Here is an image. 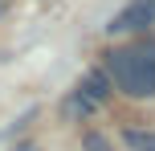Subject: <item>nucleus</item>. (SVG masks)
Returning a JSON list of instances; mask_svg holds the SVG:
<instances>
[{
    "instance_id": "1",
    "label": "nucleus",
    "mask_w": 155,
    "mask_h": 151,
    "mask_svg": "<svg viewBox=\"0 0 155 151\" xmlns=\"http://www.w3.org/2000/svg\"><path fill=\"white\" fill-rule=\"evenodd\" d=\"M106 78L127 98H155V41L123 45L106 53Z\"/></svg>"
},
{
    "instance_id": "2",
    "label": "nucleus",
    "mask_w": 155,
    "mask_h": 151,
    "mask_svg": "<svg viewBox=\"0 0 155 151\" xmlns=\"http://www.w3.org/2000/svg\"><path fill=\"white\" fill-rule=\"evenodd\" d=\"M151 25H155V0H131V4L106 25V33L110 37H114V33H143V29H151Z\"/></svg>"
},
{
    "instance_id": "3",
    "label": "nucleus",
    "mask_w": 155,
    "mask_h": 151,
    "mask_svg": "<svg viewBox=\"0 0 155 151\" xmlns=\"http://www.w3.org/2000/svg\"><path fill=\"white\" fill-rule=\"evenodd\" d=\"M78 90H82V94L90 98L94 106H98V102H106V98L114 94V86H110L106 70H90V74H86V78H82V86H78Z\"/></svg>"
},
{
    "instance_id": "4",
    "label": "nucleus",
    "mask_w": 155,
    "mask_h": 151,
    "mask_svg": "<svg viewBox=\"0 0 155 151\" xmlns=\"http://www.w3.org/2000/svg\"><path fill=\"white\" fill-rule=\"evenodd\" d=\"M61 114H65V119H86V114H94V102L82 94V90H74V94L61 102Z\"/></svg>"
},
{
    "instance_id": "5",
    "label": "nucleus",
    "mask_w": 155,
    "mask_h": 151,
    "mask_svg": "<svg viewBox=\"0 0 155 151\" xmlns=\"http://www.w3.org/2000/svg\"><path fill=\"white\" fill-rule=\"evenodd\" d=\"M123 143L131 147V151H155V131H135V127H127V131H123Z\"/></svg>"
},
{
    "instance_id": "6",
    "label": "nucleus",
    "mask_w": 155,
    "mask_h": 151,
    "mask_svg": "<svg viewBox=\"0 0 155 151\" xmlns=\"http://www.w3.org/2000/svg\"><path fill=\"white\" fill-rule=\"evenodd\" d=\"M82 147H86V151H114V147H110V139L98 135V131H86V135H82Z\"/></svg>"
},
{
    "instance_id": "7",
    "label": "nucleus",
    "mask_w": 155,
    "mask_h": 151,
    "mask_svg": "<svg viewBox=\"0 0 155 151\" xmlns=\"http://www.w3.org/2000/svg\"><path fill=\"white\" fill-rule=\"evenodd\" d=\"M16 151H37V147H29V143H21V147H16Z\"/></svg>"
}]
</instances>
